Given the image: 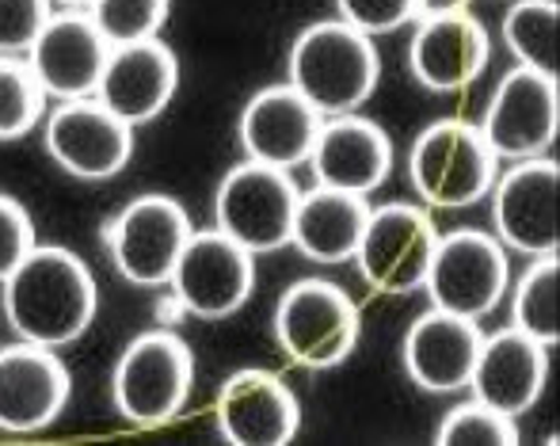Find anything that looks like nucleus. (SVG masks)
Listing matches in <instances>:
<instances>
[{
	"label": "nucleus",
	"mask_w": 560,
	"mask_h": 446,
	"mask_svg": "<svg viewBox=\"0 0 560 446\" xmlns=\"http://www.w3.org/2000/svg\"><path fill=\"white\" fill-rule=\"evenodd\" d=\"M112 58V43L100 35L89 12H54L50 23L38 31L35 46L27 50V66L46 96L61 99H92L100 89V77Z\"/></svg>",
	"instance_id": "nucleus-14"
},
{
	"label": "nucleus",
	"mask_w": 560,
	"mask_h": 446,
	"mask_svg": "<svg viewBox=\"0 0 560 446\" xmlns=\"http://www.w3.org/2000/svg\"><path fill=\"white\" fill-rule=\"evenodd\" d=\"M439 446H518V420L488 409L485 401L454 404L435 432Z\"/></svg>",
	"instance_id": "nucleus-28"
},
{
	"label": "nucleus",
	"mask_w": 560,
	"mask_h": 446,
	"mask_svg": "<svg viewBox=\"0 0 560 446\" xmlns=\"http://www.w3.org/2000/svg\"><path fill=\"white\" fill-rule=\"evenodd\" d=\"M500 161L472 122L443 119L408 149V184L428 210H465L488 199Z\"/></svg>",
	"instance_id": "nucleus-4"
},
{
	"label": "nucleus",
	"mask_w": 560,
	"mask_h": 446,
	"mask_svg": "<svg viewBox=\"0 0 560 446\" xmlns=\"http://www.w3.org/2000/svg\"><path fill=\"white\" fill-rule=\"evenodd\" d=\"M336 20L377 38L416 23L420 20V8H416V0H336Z\"/></svg>",
	"instance_id": "nucleus-30"
},
{
	"label": "nucleus",
	"mask_w": 560,
	"mask_h": 446,
	"mask_svg": "<svg viewBox=\"0 0 560 446\" xmlns=\"http://www.w3.org/2000/svg\"><path fill=\"white\" fill-rule=\"evenodd\" d=\"M480 340L485 332L477 328V320L431 305L405 332L400 363H405L412 386L423 394H462L469 389Z\"/></svg>",
	"instance_id": "nucleus-20"
},
{
	"label": "nucleus",
	"mask_w": 560,
	"mask_h": 446,
	"mask_svg": "<svg viewBox=\"0 0 560 446\" xmlns=\"http://www.w3.org/2000/svg\"><path fill=\"white\" fill-rule=\"evenodd\" d=\"M73 378L54 348L12 343L0 351V432L35 435L66 412Z\"/></svg>",
	"instance_id": "nucleus-17"
},
{
	"label": "nucleus",
	"mask_w": 560,
	"mask_h": 446,
	"mask_svg": "<svg viewBox=\"0 0 560 446\" xmlns=\"http://www.w3.org/2000/svg\"><path fill=\"white\" fill-rule=\"evenodd\" d=\"M416 8H420V15H435V12H462V8H469V0H416Z\"/></svg>",
	"instance_id": "nucleus-32"
},
{
	"label": "nucleus",
	"mask_w": 560,
	"mask_h": 446,
	"mask_svg": "<svg viewBox=\"0 0 560 446\" xmlns=\"http://www.w3.org/2000/svg\"><path fill=\"white\" fill-rule=\"evenodd\" d=\"M168 12H172V0H92L89 8L92 23H96L100 35L112 46L161 38Z\"/></svg>",
	"instance_id": "nucleus-27"
},
{
	"label": "nucleus",
	"mask_w": 560,
	"mask_h": 446,
	"mask_svg": "<svg viewBox=\"0 0 560 446\" xmlns=\"http://www.w3.org/2000/svg\"><path fill=\"white\" fill-rule=\"evenodd\" d=\"M275 343L290 363L328 371L359 348L362 317L354 297L328 279H298L275 305Z\"/></svg>",
	"instance_id": "nucleus-5"
},
{
	"label": "nucleus",
	"mask_w": 560,
	"mask_h": 446,
	"mask_svg": "<svg viewBox=\"0 0 560 446\" xmlns=\"http://www.w3.org/2000/svg\"><path fill=\"white\" fill-rule=\"evenodd\" d=\"M511 283L508 248L495 240V233L485 230H454L439 233L435 256H431L428 291L431 305L457 317L480 320L503 302Z\"/></svg>",
	"instance_id": "nucleus-8"
},
{
	"label": "nucleus",
	"mask_w": 560,
	"mask_h": 446,
	"mask_svg": "<svg viewBox=\"0 0 560 446\" xmlns=\"http://www.w3.org/2000/svg\"><path fill=\"white\" fill-rule=\"evenodd\" d=\"M439 245V225L431 222L428 207L416 202H385L370 210L362 240L354 248L359 275L382 294L423 291L431 256Z\"/></svg>",
	"instance_id": "nucleus-9"
},
{
	"label": "nucleus",
	"mask_w": 560,
	"mask_h": 446,
	"mask_svg": "<svg viewBox=\"0 0 560 446\" xmlns=\"http://www.w3.org/2000/svg\"><path fill=\"white\" fill-rule=\"evenodd\" d=\"M495 240L523 256H557L560 248V164L553 156L511 161L492 184Z\"/></svg>",
	"instance_id": "nucleus-11"
},
{
	"label": "nucleus",
	"mask_w": 560,
	"mask_h": 446,
	"mask_svg": "<svg viewBox=\"0 0 560 446\" xmlns=\"http://www.w3.org/2000/svg\"><path fill=\"white\" fill-rule=\"evenodd\" d=\"M503 43L526 69L557 77L560 61V8L557 0H515L503 15Z\"/></svg>",
	"instance_id": "nucleus-24"
},
{
	"label": "nucleus",
	"mask_w": 560,
	"mask_h": 446,
	"mask_svg": "<svg viewBox=\"0 0 560 446\" xmlns=\"http://www.w3.org/2000/svg\"><path fill=\"white\" fill-rule=\"evenodd\" d=\"M549 382V348L518 328H500V332L485 336L477 351V366H472L469 394L485 401L488 409L503 412V416L518 420L538 404Z\"/></svg>",
	"instance_id": "nucleus-21"
},
{
	"label": "nucleus",
	"mask_w": 560,
	"mask_h": 446,
	"mask_svg": "<svg viewBox=\"0 0 560 446\" xmlns=\"http://www.w3.org/2000/svg\"><path fill=\"white\" fill-rule=\"evenodd\" d=\"M382 81V54L374 38L343 20H320L294 38L287 58V84L302 92L325 119L354 115Z\"/></svg>",
	"instance_id": "nucleus-2"
},
{
	"label": "nucleus",
	"mask_w": 560,
	"mask_h": 446,
	"mask_svg": "<svg viewBox=\"0 0 560 446\" xmlns=\"http://www.w3.org/2000/svg\"><path fill=\"white\" fill-rule=\"evenodd\" d=\"M488 31L469 8L462 12L420 15L408 43V69L416 84L435 96L462 92L485 73L488 66Z\"/></svg>",
	"instance_id": "nucleus-16"
},
{
	"label": "nucleus",
	"mask_w": 560,
	"mask_h": 446,
	"mask_svg": "<svg viewBox=\"0 0 560 446\" xmlns=\"http://www.w3.org/2000/svg\"><path fill=\"white\" fill-rule=\"evenodd\" d=\"M179 89V61L168 43L145 38V43L112 46V58L100 77L96 99L126 127H145L172 104Z\"/></svg>",
	"instance_id": "nucleus-19"
},
{
	"label": "nucleus",
	"mask_w": 560,
	"mask_h": 446,
	"mask_svg": "<svg viewBox=\"0 0 560 446\" xmlns=\"http://www.w3.org/2000/svg\"><path fill=\"white\" fill-rule=\"evenodd\" d=\"M31 248H35V225H31V214L23 210V202L12 199V195H0V283L27 260Z\"/></svg>",
	"instance_id": "nucleus-31"
},
{
	"label": "nucleus",
	"mask_w": 560,
	"mask_h": 446,
	"mask_svg": "<svg viewBox=\"0 0 560 446\" xmlns=\"http://www.w3.org/2000/svg\"><path fill=\"white\" fill-rule=\"evenodd\" d=\"M191 233V218L172 195H138L104 225V248L126 283L168 286Z\"/></svg>",
	"instance_id": "nucleus-7"
},
{
	"label": "nucleus",
	"mask_w": 560,
	"mask_h": 446,
	"mask_svg": "<svg viewBox=\"0 0 560 446\" xmlns=\"http://www.w3.org/2000/svg\"><path fill=\"white\" fill-rule=\"evenodd\" d=\"M4 320L15 340L66 348L92 328L100 291L89 263L61 245H35L4 279Z\"/></svg>",
	"instance_id": "nucleus-1"
},
{
	"label": "nucleus",
	"mask_w": 560,
	"mask_h": 446,
	"mask_svg": "<svg viewBox=\"0 0 560 446\" xmlns=\"http://www.w3.org/2000/svg\"><path fill=\"white\" fill-rule=\"evenodd\" d=\"M58 4L73 8V12H89V8H92V0H58Z\"/></svg>",
	"instance_id": "nucleus-33"
},
{
	"label": "nucleus",
	"mask_w": 560,
	"mask_h": 446,
	"mask_svg": "<svg viewBox=\"0 0 560 446\" xmlns=\"http://www.w3.org/2000/svg\"><path fill=\"white\" fill-rule=\"evenodd\" d=\"M214 420L229 446H287L302 427V404L279 374L244 366L218 389Z\"/></svg>",
	"instance_id": "nucleus-15"
},
{
	"label": "nucleus",
	"mask_w": 560,
	"mask_h": 446,
	"mask_svg": "<svg viewBox=\"0 0 560 446\" xmlns=\"http://www.w3.org/2000/svg\"><path fill=\"white\" fill-rule=\"evenodd\" d=\"M477 130L495 161L546 156L560 134V81L538 69L515 66L495 84Z\"/></svg>",
	"instance_id": "nucleus-10"
},
{
	"label": "nucleus",
	"mask_w": 560,
	"mask_h": 446,
	"mask_svg": "<svg viewBox=\"0 0 560 446\" xmlns=\"http://www.w3.org/2000/svg\"><path fill=\"white\" fill-rule=\"evenodd\" d=\"M50 15L54 0H0V58H27Z\"/></svg>",
	"instance_id": "nucleus-29"
},
{
	"label": "nucleus",
	"mask_w": 560,
	"mask_h": 446,
	"mask_svg": "<svg viewBox=\"0 0 560 446\" xmlns=\"http://www.w3.org/2000/svg\"><path fill=\"white\" fill-rule=\"evenodd\" d=\"M195 389V355L176 332H141L126 343L112 374L115 409L133 427H164L187 409Z\"/></svg>",
	"instance_id": "nucleus-3"
},
{
	"label": "nucleus",
	"mask_w": 560,
	"mask_h": 446,
	"mask_svg": "<svg viewBox=\"0 0 560 446\" xmlns=\"http://www.w3.org/2000/svg\"><path fill=\"white\" fill-rule=\"evenodd\" d=\"M511 328L530 340L557 348L560 343V260L534 256L526 275L511 294Z\"/></svg>",
	"instance_id": "nucleus-25"
},
{
	"label": "nucleus",
	"mask_w": 560,
	"mask_h": 446,
	"mask_svg": "<svg viewBox=\"0 0 560 446\" xmlns=\"http://www.w3.org/2000/svg\"><path fill=\"white\" fill-rule=\"evenodd\" d=\"M366 218L370 207L362 195L313 184L298 199L290 245H298V253L305 260L320 263V268H336V263L354 260V248H359L362 230H366Z\"/></svg>",
	"instance_id": "nucleus-23"
},
{
	"label": "nucleus",
	"mask_w": 560,
	"mask_h": 446,
	"mask_svg": "<svg viewBox=\"0 0 560 446\" xmlns=\"http://www.w3.org/2000/svg\"><path fill=\"white\" fill-rule=\"evenodd\" d=\"M46 92L27 61L0 58V142H20L43 122Z\"/></svg>",
	"instance_id": "nucleus-26"
},
{
	"label": "nucleus",
	"mask_w": 560,
	"mask_h": 446,
	"mask_svg": "<svg viewBox=\"0 0 560 446\" xmlns=\"http://www.w3.org/2000/svg\"><path fill=\"white\" fill-rule=\"evenodd\" d=\"M325 115L290 84H267L244 104L236 138L248 161L275 164V168H298L310 161L313 142L320 134Z\"/></svg>",
	"instance_id": "nucleus-18"
},
{
	"label": "nucleus",
	"mask_w": 560,
	"mask_h": 446,
	"mask_svg": "<svg viewBox=\"0 0 560 446\" xmlns=\"http://www.w3.org/2000/svg\"><path fill=\"white\" fill-rule=\"evenodd\" d=\"M305 164L313 168V184L366 199L389 179L393 142L374 119H362L359 111L336 115V119L320 122V134Z\"/></svg>",
	"instance_id": "nucleus-22"
},
{
	"label": "nucleus",
	"mask_w": 560,
	"mask_h": 446,
	"mask_svg": "<svg viewBox=\"0 0 560 446\" xmlns=\"http://www.w3.org/2000/svg\"><path fill=\"white\" fill-rule=\"evenodd\" d=\"M43 142L66 176L84 184L115 179L133 156V127L107 111L96 96L69 99L46 119Z\"/></svg>",
	"instance_id": "nucleus-13"
},
{
	"label": "nucleus",
	"mask_w": 560,
	"mask_h": 446,
	"mask_svg": "<svg viewBox=\"0 0 560 446\" xmlns=\"http://www.w3.org/2000/svg\"><path fill=\"white\" fill-rule=\"evenodd\" d=\"M294 176L275 164L244 161L225 172L214 195V230L233 237L252 256L275 253V248L290 245V230H294V210H298Z\"/></svg>",
	"instance_id": "nucleus-6"
},
{
	"label": "nucleus",
	"mask_w": 560,
	"mask_h": 446,
	"mask_svg": "<svg viewBox=\"0 0 560 446\" xmlns=\"http://www.w3.org/2000/svg\"><path fill=\"white\" fill-rule=\"evenodd\" d=\"M168 286L184 313L199 320H225L244 309L256 291V256L222 230L191 233Z\"/></svg>",
	"instance_id": "nucleus-12"
}]
</instances>
